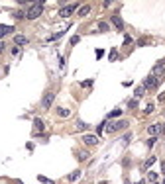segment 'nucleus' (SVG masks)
<instances>
[{"mask_svg":"<svg viewBox=\"0 0 165 184\" xmlns=\"http://www.w3.org/2000/svg\"><path fill=\"white\" fill-rule=\"evenodd\" d=\"M41 12H43V2H35L30 6V10L26 12V18L28 20H35V18H40Z\"/></svg>","mask_w":165,"mask_h":184,"instance_id":"1","label":"nucleus"},{"mask_svg":"<svg viewBox=\"0 0 165 184\" xmlns=\"http://www.w3.org/2000/svg\"><path fill=\"white\" fill-rule=\"evenodd\" d=\"M126 127H128V121L126 119H118V121H110L106 125V131L114 133V131H120V129H126Z\"/></svg>","mask_w":165,"mask_h":184,"instance_id":"2","label":"nucleus"},{"mask_svg":"<svg viewBox=\"0 0 165 184\" xmlns=\"http://www.w3.org/2000/svg\"><path fill=\"white\" fill-rule=\"evenodd\" d=\"M163 74H165V59L159 61L157 65L152 69V77H155L157 80H161V77H163Z\"/></svg>","mask_w":165,"mask_h":184,"instance_id":"3","label":"nucleus"},{"mask_svg":"<svg viewBox=\"0 0 165 184\" xmlns=\"http://www.w3.org/2000/svg\"><path fill=\"white\" fill-rule=\"evenodd\" d=\"M163 129H165L163 124H153V125H149V127H147V133H149L152 137H157V135H161V133H163Z\"/></svg>","mask_w":165,"mask_h":184,"instance_id":"4","label":"nucleus"},{"mask_svg":"<svg viewBox=\"0 0 165 184\" xmlns=\"http://www.w3.org/2000/svg\"><path fill=\"white\" fill-rule=\"evenodd\" d=\"M53 100H55V94H53V92H47L45 96H43V98H41V108H51V104H53Z\"/></svg>","mask_w":165,"mask_h":184,"instance_id":"5","label":"nucleus"},{"mask_svg":"<svg viewBox=\"0 0 165 184\" xmlns=\"http://www.w3.org/2000/svg\"><path fill=\"white\" fill-rule=\"evenodd\" d=\"M75 10H77V4H69V6H63V8L59 10V16H61V18H69V16H71Z\"/></svg>","mask_w":165,"mask_h":184,"instance_id":"6","label":"nucleus"},{"mask_svg":"<svg viewBox=\"0 0 165 184\" xmlns=\"http://www.w3.org/2000/svg\"><path fill=\"white\" fill-rule=\"evenodd\" d=\"M83 143L89 145V147H91V145H96L98 143V137H96L94 133H85V135H83Z\"/></svg>","mask_w":165,"mask_h":184,"instance_id":"7","label":"nucleus"},{"mask_svg":"<svg viewBox=\"0 0 165 184\" xmlns=\"http://www.w3.org/2000/svg\"><path fill=\"white\" fill-rule=\"evenodd\" d=\"M157 84H159V80L155 79V77H152V74H149V77L145 79V82H144L142 86H144V88H155Z\"/></svg>","mask_w":165,"mask_h":184,"instance_id":"8","label":"nucleus"},{"mask_svg":"<svg viewBox=\"0 0 165 184\" xmlns=\"http://www.w3.org/2000/svg\"><path fill=\"white\" fill-rule=\"evenodd\" d=\"M110 22L116 26V29H124V22H122V18H120V16H116V14H114L112 18H110Z\"/></svg>","mask_w":165,"mask_h":184,"instance_id":"9","label":"nucleus"},{"mask_svg":"<svg viewBox=\"0 0 165 184\" xmlns=\"http://www.w3.org/2000/svg\"><path fill=\"white\" fill-rule=\"evenodd\" d=\"M14 43H16V47H22L28 43V37L26 35H14Z\"/></svg>","mask_w":165,"mask_h":184,"instance_id":"10","label":"nucleus"},{"mask_svg":"<svg viewBox=\"0 0 165 184\" xmlns=\"http://www.w3.org/2000/svg\"><path fill=\"white\" fill-rule=\"evenodd\" d=\"M33 127H35V131H43V127H45V124H43V119L35 118V119H33Z\"/></svg>","mask_w":165,"mask_h":184,"instance_id":"11","label":"nucleus"},{"mask_svg":"<svg viewBox=\"0 0 165 184\" xmlns=\"http://www.w3.org/2000/svg\"><path fill=\"white\" fill-rule=\"evenodd\" d=\"M159 176H157V172H147V182L149 184H157Z\"/></svg>","mask_w":165,"mask_h":184,"instance_id":"12","label":"nucleus"},{"mask_svg":"<svg viewBox=\"0 0 165 184\" xmlns=\"http://www.w3.org/2000/svg\"><path fill=\"white\" fill-rule=\"evenodd\" d=\"M14 32V27L10 26H0V37H4V35H8V33H12Z\"/></svg>","mask_w":165,"mask_h":184,"instance_id":"13","label":"nucleus"},{"mask_svg":"<svg viewBox=\"0 0 165 184\" xmlns=\"http://www.w3.org/2000/svg\"><path fill=\"white\" fill-rule=\"evenodd\" d=\"M144 92H145V88H144V86H138V88L134 90V98H136V100H138V98H142V96H144Z\"/></svg>","mask_w":165,"mask_h":184,"instance_id":"14","label":"nucleus"},{"mask_svg":"<svg viewBox=\"0 0 165 184\" xmlns=\"http://www.w3.org/2000/svg\"><path fill=\"white\" fill-rule=\"evenodd\" d=\"M122 116V110L120 108H116V110H112V112L108 114V119H112V118H120Z\"/></svg>","mask_w":165,"mask_h":184,"instance_id":"15","label":"nucleus"},{"mask_svg":"<svg viewBox=\"0 0 165 184\" xmlns=\"http://www.w3.org/2000/svg\"><path fill=\"white\" fill-rule=\"evenodd\" d=\"M155 161H157V159H155V157H153V155H152V157H149V159H147V161H145V163H144V169H145V171H147V169H149V166H152V164L155 163Z\"/></svg>","mask_w":165,"mask_h":184,"instance_id":"16","label":"nucleus"},{"mask_svg":"<svg viewBox=\"0 0 165 184\" xmlns=\"http://www.w3.org/2000/svg\"><path fill=\"white\" fill-rule=\"evenodd\" d=\"M79 176H81V171H75V172H71V174L67 176V180H69V182H73V180H77Z\"/></svg>","mask_w":165,"mask_h":184,"instance_id":"17","label":"nucleus"},{"mask_svg":"<svg viewBox=\"0 0 165 184\" xmlns=\"http://www.w3.org/2000/svg\"><path fill=\"white\" fill-rule=\"evenodd\" d=\"M57 114H59L61 118H67V116L71 114V110H67V108H59V110H57Z\"/></svg>","mask_w":165,"mask_h":184,"instance_id":"18","label":"nucleus"},{"mask_svg":"<svg viewBox=\"0 0 165 184\" xmlns=\"http://www.w3.org/2000/svg\"><path fill=\"white\" fill-rule=\"evenodd\" d=\"M89 12H91V6H83V8L79 10V16H86Z\"/></svg>","mask_w":165,"mask_h":184,"instance_id":"19","label":"nucleus"},{"mask_svg":"<svg viewBox=\"0 0 165 184\" xmlns=\"http://www.w3.org/2000/svg\"><path fill=\"white\" fill-rule=\"evenodd\" d=\"M38 178H40V182H43V184H55L53 180H49V178H45V176H41V174H40Z\"/></svg>","mask_w":165,"mask_h":184,"instance_id":"20","label":"nucleus"},{"mask_svg":"<svg viewBox=\"0 0 165 184\" xmlns=\"http://www.w3.org/2000/svg\"><path fill=\"white\" fill-rule=\"evenodd\" d=\"M130 139H132V133H126V135H124V139H122V143H124V145H128V143H130Z\"/></svg>","mask_w":165,"mask_h":184,"instance_id":"21","label":"nucleus"},{"mask_svg":"<svg viewBox=\"0 0 165 184\" xmlns=\"http://www.w3.org/2000/svg\"><path fill=\"white\" fill-rule=\"evenodd\" d=\"M79 41H81V37H79V35H73V37H71V45H77Z\"/></svg>","mask_w":165,"mask_h":184,"instance_id":"22","label":"nucleus"},{"mask_svg":"<svg viewBox=\"0 0 165 184\" xmlns=\"http://www.w3.org/2000/svg\"><path fill=\"white\" fill-rule=\"evenodd\" d=\"M98 29H100V32H106V29H108V24H106V22L98 24Z\"/></svg>","mask_w":165,"mask_h":184,"instance_id":"23","label":"nucleus"},{"mask_svg":"<svg viewBox=\"0 0 165 184\" xmlns=\"http://www.w3.org/2000/svg\"><path fill=\"white\" fill-rule=\"evenodd\" d=\"M116 57H118V51L112 49V51H110V61H116Z\"/></svg>","mask_w":165,"mask_h":184,"instance_id":"24","label":"nucleus"},{"mask_svg":"<svg viewBox=\"0 0 165 184\" xmlns=\"http://www.w3.org/2000/svg\"><path fill=\"white\" fill-rule=\"evenodd\" d=\"M83 129H86V124L79 121V124H77V131H83Z\"/></svg>","mask_w":165,"mask_h":184,"instance_id":"25","label":"nucleus"},{"mask_svg":"<svg viewBox=\"0 0 165 184\" xmlns=\"http://www.w3.org/2000/svg\"><path fill=\"white\" fill-rule=\"evenodd\" d=\"M155 141H157V137H152V139H147V147H153V145H155Z\"/></svg>","mask_w":165,"mask_h":184,"instance_id":"26","label":"nucleus"},{"mask_svg":"<svg viewBox=\"0 0 165 184\" xmlns=\"http://www.w3.org/2000/svg\"><path fill=\"white\" fill-rule=\"evenodd\" d=\"M86 157H89V155H86V151H79V159H81V161H85Z\"/></svg>","mask_w":165,"mask_h":184,"instance_id":"27","label":"nucleus"},{"mask_svg":"<svg viewBox=\"0 0 165 184\" xmlns=\"http://www.w3.org/2000/svg\"><path fill=\"white\" fill-rule=\"evenodd\" d=\"M91 84H93V80H83V82H81V86H85V88L86 86H91Z\"/></svg>","mask_w":165,"mask_h":184,"instance_id":"28","label":"nucleus"},{"mask_svg":"<svg viewBox=\"0 0 165 184\" xmlns=\"http://www.w3.org/2000/svg\"><path fill=\"white\" fill-rule=\"evenodd\" d=\"M128 106H130V108H136V106H138V100H136V98L130 100V104H128Z\"/></svg>","mask_w":165,"mask_h":184,"instance_id":"29","label":"nucleus"},{"mask_svg":"<svg viewBox=\"0 0 165 184\" xmlns=\"http://www.w3.org/2000/svg\"><path fill=\"white\" fill-rule=\"evenodd\" d=\"M149 112H153V104H147V108H145V114H149Z\"/></svg>","mask_w":165,"mask_h":184,"instance_id":"30","label":"nucleus"},{"mask_svg":"<svg viewBox=\"0 0 165 184\" xmlns=\"http://www.w3.org/2000/svg\"><path fill=\"white\" fill-rule=\"evenodd\" d=\"M163 184H165V182H163Z\"/></svg>","mask_w":165,"mask_h":184,"instance_id":"31","label":"nucleus"}]
</instances>
